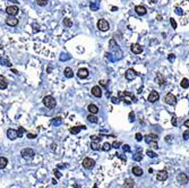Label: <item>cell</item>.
<instances>
[{
  "label": "cell",
  "mask_w": 189,
  "mask_h": 188,
  "mask_svg": "<svg viewBox=\"0 0 189 188\" xmlns=\"http://www.w3.org/2000/svg\"><path fill=\"white\" fill-rule=\"evenodd\" d=\"M118 99L124 101L126 104H130L131 102H136V96L130 92H119L118 93Z\"/></svg>",
  "instance_id": "obj_1"
},
{
  "label": "cell",
  "mask_w": 189,
  "mask_h": 188,
  "mask_svg": "<svg viewBox=\"0 0 189 188\" xmlns=\"http://www.w3.org/2000/svg\"><path fill=\"white\" fill-rule=\"evenodd\" d=\"M43 104L49 109H53L57 106V101L52 95H47L43 98Z\"/></svg>",
  "instance_id": "obj_2"
},
{
  "label": "cell",
  "mask_w": 189,
  "mask_h": 188,
  "mask_svg": "<svg viewBox=\"0 0 189 188\" xmlns=\"http://www.w3.org/2000/svg\"><path fill=\"white\" fill-rule=\"evenodd\" d=\"M21 155L25 159V160H32V159L34 158L35 152L32 150V149L27 147V149H23V150L21 151Z\"/></svg>",
  "instance_id": "obj_3"
},
{
  "label": "cell",
  "mask_w": 189,
  "mask_h": 188,
  "mask_svg": "<svg viewBox=\"0 0 189 188\" xmlns=\"http://www.w3.org/2000/svg\"><path fill=\"white\" fill-rule=\"evenodd\" d=\"M83 167L85 168L86 170H92L93 168H94L95 166V161L93 160V159L91 158H85L84 160H83Z\"/></svg>",
  "instance_id": "obj_4"
},
{
  "label": "cell",
  "mask_w": 189,
  "mask_h": 188,
  "mask_svg": "<svg viewBox=\"0 0 189 188\" xmlns=\"http://www.w3.org/2000/svg\"><path fill=\"white\" fill-rule=\"evenodd\" d=\"M125 77L127 81H133L135 79L136 77H137V73H136V70L133 68H129L126 70V74H125Z\"/></svg>",
  "instance_id": "obj_5"
},
{
  "label": "cell",
  "mask_w": 189,
  "mask_h": 188,
  "mask_svg": "<svg viewBox=\"0 0 189 188\" xmlns=\"http://www.w3.org/2000/svg\"><path fill=\"white\" fill-rule=\"evenodd\" d=\"M164 101H165V103L169 104V106H174L177 103V98L172 93H168L164 96Z\"/></svg>",
  "instance_id": "obj_6"
},
{
  "label": "cell",
  "mask_w": 189,
  "mask_h": 188,
  "mask_svg": "<svg viewBox=\"0 0 189 188\" xmlns=\"http://www.w3.org/2000/svg\"><path fill=\"white\" fill-rule=\"evenodd\" d=\"M177 181L180 185H187V183H188V177H187L186 173L180 172V173L177 175Z\"/></svg>",
  "instance_id": "obj_7"
},
{
  "label": "cell",
  "mask_w": 189,
  "mask_h": 188,
  "mask_svg": "<svg viewBox=\"0 0 189 188\" xmlns=\"http://www.w3.org/2000/svg\"><path fill=\"white\" fill-rule=\"evenodd\" d=\"M109 23H108L105 19H100L99 22H98V29H99L100 31H102V32H105V31L109 30Z\"/></svg>",
  "instance_id": "obj_8"
},
{
  "label": "cell",
  "mask_w": 189,
  "mask_h": 188,
  "mask_svg": "<svg viewBox=\"0 0 189 188\" xmlns=\"http://www.w3.org/2000/svg\"><path fill=\"white\" fill-rule=\"evenodd\" d=\"M156 179L159 181H165L168 179V171L163 169V170H160L158 173H156Z\"/></svg>",
  "instance_id": "obj_9"
},
{
  "label": "cell",
  "mask_w": 189,
  "mask_h": 188,
  "mask_svg": "<svg viewBox=\"0 0 189 188\" xmlns=\"http://www.w3.org/2000/svg\"><path fill=\"white\" fill-rule=\"evenodd\" d=\"M19 12V9H18L17 6H9L6 8V13L8 14L9 16H16Z\"/></svg>",
  "instance_id": "obj_10"
},
{
  "label": "cell",
  "mask_w": 189,
  "mask_h": 188,
  "mask_svg": "<svg viewBox=\"0 0 189 188\" xmlns=\"http://www.w3.org/2000/svg\"><path fill=\"white\" fill-rule=\"evenodd\" d=\"M91 93H92V95L95 96V98H101V96H102V89H101L99 85H95L92 87Z\"/></svg>",
  "instance_id": "obj_11"
},
{
  "label": "cell",
  "mask_w": 189,
  "mask_h": 188,
  "mask_svg": "<svg viewBox=\"0 0 189 188\" xmlns=\"http://www.w3.org/2000/svg\"><path fill=\"white\" fill-rule=\"evenodd\" d=\"M130 50H131V52L135 53V55H139V53L143 52V47H141L137 43H133V44L130 45Z\"/></svg>",
  "instance_id": "obj_12"
},
{
  "label": "cell",
  "mask_w": 189,
  "mask_h": 188,
  "mask_svg": "<svg viewBox=\"0 0 189 188\" xmlns=\"http://www.w3.org/2000/svg\"><path fill=\"white\" fill-rule=\"evenodd\" d=\"M159 99H160V94H159V92H156V91H152L150 93V95H148V101H150L151 103L156 102Z\"/></svg>",
  "instance_id": "obj_13"
},
{
  "label": "cell",
  "mask_w": 189,
  "mask_h": 188,
  "mask_svg": "<svg viewBox=\"0 0 189 188\" xmlns=\"http://www.w3.org/2000/svg\"><path fill=\"white\" fill-rule=\"evenodd\" d=\"M7 137H8L10 141H14V139L18 138L17 130H16V129H8V130H7Z\"/></svg>",
  "instance_id": "obj_14"
},
{
  "label": "cell",
  "mask_w": 189,
  "mask_h": 188,
  "mask_svg": "<svg viewBox=\"0 0 189 188\" xmlns=\"http://www.w3.org/2000/svg\"><path fill=\"white\" fill-rule=\"evenodd\" d=\"M6 24L9 26H16L18 24V19L15 16H9L7 17V19H6Z\"/></svg>",
  "instance_id": "obj_15"
},
{
  "label": "cell",
  "mask_w": 189,
  "mask_h": 188,
  "mask_svg": "<svg viewBox=\"0 0 189 188\" xmlns=\"http://www.w3.org/2000/svg\"><path fill=\"white\" fill-rule=\"evenodd\" d=\"M77 76L79 77V78H82V79L87 78V77H88V70L86 68H81L77 72Z\"/></svg>",
  "instance_id": "obj_16"
},
{
  "label": "cell",
  "mask_w": 189,
  "mask_h": 188,
  "mask_svg": "<svg viewBox=\"0 0 189 188\" xmlns=\"http://www.w3.org/2000/svg\"><path fill=\"white\" fill-rule=\"evenodd\" d=\"M135 12L139 15V16H143V15H145L147 13V9L144 7V6H136L135 7Z\"/></svg>",
  "instance_id": "obj_17"
},
{
  "label": "cell",
  "mask_w": 189,
  "mask_h": 188,
  "mask_svg": "<svg viewBox=\"0 0 189 188\" xmlns=\"http://www.w3.org/2000/svg\"><path fill=\"white\" fill-rule=\"evenodd\" d=\"M8 86V82L6 79V77L0 75V90H6Z\"/></svg>",
  "instance_id": "obj_18"
},
{
  "label": "cell",
  "mask_w": 189,
  "mask_h": 188,
  "mask_svg": "<svg viewBox=\"0 0 189 188\" xmlns=\"http://www.w3.org/2000/svg\"><path fill=\"white\" fill-rule=\"evenodd\" d=\"M82 129H86V126H75V127L69 129V132H70V134H73V135H77Z\"/></svg>",
  "instance_id": "obj_19"
},
{
  "label": "cell",
  "mask_w": 189,
  "mask_h": 188,
  "mask_svg": "<svg viewBox=\"0 0 189 188\" xmlns=\"http://www.w3.org/2000/svg\"><path fill=\"white\" fill-rule=\"evenodd\" d=\"M159 139V136L158 135H155V134H150V135H146L145 136V142L150 144L151 142H154V141H158Z\"/></svg>",
  "instance_id": "obj_20"
},
{
  "label": "cell",
  "mask_w": 189,
  "mask_h": 188,
  "mask_svg": "<svg viewBox=\"0 0 189 188\" xmlns=\"http://www.w3.org/2000/svg\"><path fill=\"white\" fill-rule=\"evenodd\" d=\"M135 186V181L131 178H128V179L125 180V184H124V188H134Z\"/></svg>",
  "instance_id": "obj_21"
},
{
  "label": "cell",
  "mask_w": 189,
  "mask_h": 188,
  "mask_svg": "<svg viewBox=\"0 0 189 188\" xmlns=\"http://www.w3.org/2000/svg\"><path fill=\"white\" fill-rule=\"evenodd\" d=\"M155 81L158 82V84H159V85H161V86L165 84V79H164V77L162 76V75H161L160 73L156 74V78H155Z\"/></svg>",
  "instance_id": "obj_22"
},
{
  "label": "cell",
  "mask_w": 189,
  "mask_h": 188,
  "mask_svg": "<svg viewBox=\"0 0 189 188\" xmlns=\"http://www.w3.org/2000/svg\"><path fill=\"white\" fill-rule=\"evenodd\" d=\"M87 110L90 111V113H93V115H96V113L99 112V108L96 107L95 104H90V106L87 107Z\"/></svg>",
  "instance_id": "obj_23"
},
{
  "label": "cell",
  "mask_w": 189,
  "mask_h": 188,
  "mask_svg": "<svg viewBox=\"0 0 189 188\" xmlns=\"http://www.w3.org/2000/svg\"><path fill=\"white\" fill-rule=\"evenodd\" d=\"M131 171H133V173L136 176V177H141V176L143 175V170L139 167H134L133 169H131Z\"/></svg>",
  "instance_id": "obj_24"
},
{
  "label": "cell",
  "mask_w": 189,
  "mask_h": 188,
  "mask_svg": "<svg viewBox=\"0 0 189 188\" xmlns=\"http://www.w3.org/2000/svg\"><path fill=\"white\" fill-rule=\"evenodd\" d=\"M65 76L67 77V78H71V77L74 76V72L73 69L70 68V67H67V68L65 69Z\"/></svg>",
  "instance_id": "obj_25"
},
{
  "label": "cell",
  "mask_w": 189,
  "mask_h": 188,
  "mask_svg": "<svg viewBox=\"0 0 189 188\" xmlns=\"http://www.w3.org/2000/svg\"><path fill=\"white\" fill-rule=\"evenodd\" d=\"M8 164V160L4 156H0V169H5Z\"/></svg>",
  "instance_id": "obj_26"
},
{
  "label": "cell",
  "mask_w": 189,
  "mask_h": 188,
  "mask_svg": "<svg viewBox=\"0 0 189 188\" xmlns=\"http://www.w3.org/2000/svg\"><path fill=\"white\" fill-rule=\"evenodd\" d=\"M87 120L90 121V123H93V124H96L98 123V117L93 113H90V115L87 116Z\"/></svg>",
  "instance_id": "obj_27"
},
{
  "label": "cell",
  "mask_w": 189,
  "mask_h": 188,
  "mask_svg": "<svg viewBox=\"0 0 189 188\" xmlns=\"http://www.w3.org/2000/svg\"><path fill=\"white\" fill-rule=\"evenodd\" d=\"M91 149L94 151H99L100 149H102V147L100 146V142H92V143H91Z\"/></svg>",
  "instance_id": "obj_28"
},
{
  "label": "cell",
  "mask_w": 189,
  "mask_h": 188,
  "mask_svg": "<svg viewBox=\"0 0 189 188\" xmlns=\"http://www.w3.org/2000/svg\"><path fill=\"white\" fill-rule=\"evenodd\" d=\"M51 124L53 125V126H60V125L62 124V118H61V117H57V118H55V119L52 120Z\"/></svg>",
  "instance_id": "obj_29"
},
{
  "label": "cell",
  "mask_w": 189,
  "mask_h": 188,
  "mask_svg": "<svg viewBox=\"0 0 189 188\" xmlns=\"http://www.w3.org/2000/svg\"><path fill=\"white\" fill-rule=\"evenodd\" d=\"M0 65H4V66H8V67H10V66H12V64H10V61L6 59L5 57H2V58H0Z\"/></svg>",
  "instance_id": "obj_30"
},
{
  "label": "cell",
  "mask_w": 189,
  "mask_h": 188,
  "mask_svg": "<svg viewBox=\"0 0 189 188\" xmlns=\"http://www.w3.org/2000/svg\"><path fill=\"white\" fill-rule=\"evenodd\" d=\"M180 85L182 89H188V86H189V81L187 79V78H184L182 81H181L180 83Z\"/></svg>",
  "instance_id": "obj_31"
},
{
  "label": "cell",
  "mask_w": 189,
  "mask_h": 188,
  "mask_svg": "<svg viewBox=\"0 0 189 188\" xmlns=\"http://www.w3.org/2000/svg\"><path fill=\"white\" fill-rule=\"evenodd\" d=\"M64 26H66V27H71V26H73V22H71V19H69V18H65L64 19Z\"/></svg>",
  "instance_id": "obj_32"
},
{
  "label": "cell",
  "mask_w": 189,
  "mask_h": 188,
  "mask_svg": "<svg viewBox=\"0 0 189 188\" xmlns=\"http://www.w3.org/2000/svg\"><path fill=\"white\" fill-rule=\"evenodd\" d=\"M36 1V4L41 6V7H44V6H47L49 4V0H35Z\"/></svg>",
  "instance_id": "obj_33"
},
{
  "label": "cell",
  "mask_w": 189,
  "mask_h": 188,
  "mask_svg": "<svg viewBox=\"0 0 189 188\" xmlns=\"http://www.w3.org/2000/svg\"><path fill=\"white\" fill-rule=\"evenodd\" d=\"M111 147H112V145L110 143H104L103 146H102V150L105 151V152H109V151L111 150Z\"/></svg>",
  "instance_id": "obj_34"
},
{
  "label": "cell",
  "mask_w": 189,
  "mask_h": 188,
  "mask_svg": "<svg viewBox=\"0 0 189 188\" xmlns=\"http://www.w3.org/2000/svg\"><path fill=\"white\" fill-rule=\"evenodd\" d=\"M24 133H26V130L23 127H18L17 129V134H18V138H21V137H23V134Z\"/></svg>",
  "instance_id": "obj_35"
},
{
  "label": "cell",
  "mask_w": 189,
  "mask_h": 188,
  "mask_svg": "<svg viewBox=\"0 0 189 188\" xmlns=\"http://www.w3.org/2000/svg\"><path fill=\"white\" fill-rule=\"evenodd\" d=\"M142 159H143V155H142L141 152H138L137 154H135V155H134V160H135V161H141Z\"/></svg>",
  "instance_id": "obj_36"
},
{
  "label": "cell",
  "mask_w": 189,
  "mask_h": 188,
  "mask_svg": "<svg viewBox=\"0 0 189 188\" xmlns=\"http://www.w3.org/2000/svg\"><path fill=\"white\" fill-rule=\"evenodd\" d=\"M146 154L148 155V156H150V158H156V156H158V154L155 153V152H153V151H151V150L147 151Z\"/></svg>",
  "instance_id": "obj_37"
},
{
  "label": "cell",
  "mask_w": 189,
  "mask_h": 188,
  "mask_svg": "<svg viewBox=\"0 0 189 188\" xmlns=\"http://www.w3.org/2000/svg\"><path fill=\"white\" fill-rule=\"evenodd\" d=\"M53 173H55V176H56L57 179H60V178H61V173H60V171L58 170V168L53 170Z\"/></svg>",
  "instance_id": "obj_38"
},
{
  "label": "cell",
  "mask_w": 189,
  "mask_h": 188,
  "mask_svg": "<svg viewBox=\"0 0 189 188\" xmlns=\"http://www.w3.org/2000/svg\"><path fill=\"white\" fill-rule=\"evenodd\" d=\"M101 138H102V137L95 136V135H93V136H91V141H92V142H101Z\"/></svg>",
  "instance_id": "obj_39"
},
{
  "label": "cell",
  "mask_w": 189,
  "mask_h": 188,
  "mask_svg": "<svg viewBox=\"0 0 189 188\" xmlns=\"http://www.w3.org/2000/svg\"><path fill=\"white\" fill-rule=\"evenodd\" d=\"M129 121H130V123H134V121H135V113H134V111H131L129 113Z\"/></svg>",
  "instance_id": "obj_40"
},
{
  "label": "cell",
  "mask_w": 189,
  "mask_h": 188,
  "mask_svg": "<svg viewBox=\"0 0 189 188\" xmlns=\"http://www.w3.org/2000/svg\"><path fill=\"white\" fill-rule=\"evenodd\" d=\"M112 145V147H113V149H118V147H120V145H121V143L120 142H113V144H111Z\"/></svg>",
  "instance_id": "obj_41"
},
{
  "label": "cell",
  "mask_w": 189,
  "mask_h": 188,
  "mask_svg": "<svg viewBox=\"0 0 189 188\" xmlns=\"http://www.w3.org/2000/svg\"><path fill=\"white\" fill-rule=\"evenodd\" d=\"M170 24H171L172 29H174V30H176V29H177V22L174 21L173 18H171V19H170Z\"/></svg>",
  "instance_id": "obj_42"
},
{
  "label": "cell",
  "mask_w": 189,
  "mask_h": 188,
  "mask_svg": "<svg viewBox=\"0 0 189 188\" xmlns=\"http://www.w3.org/2000/svg\"><path fill=\"white\" fill-rule=\"evenodd\" d=\"M135 138H136V141H138V142H141L143 139V136H142V134L141 133H137L136 135H135Z\"/></svg>",
  "instance_id": "obj_43"
},
{
  "label": "cell",
  "mask_w": 189,
  "mask_h": 188,
  "mask_svg": "<svg viewBox=\"0 0 189 188\" xmlns=\"http://www.w3.org/2000/svg\"><path fill=\"white\" fill-rule=\"evenodd\" d=\"M150 144H151V146H152L153 149H155V150H158V149H159V145H158V143H156V141H154V142H151Z\"/></svg>",
  "instance_id": "obj_44"
},
{
  "label": "cell",
  "mask_w": 189,
  "mask_h": 188,
  "mask_svg": "<svg viewBox=\"0 0 189 188\" xmlns=\"http://www.w3.org/2000/svg\"><path fill=\"white\" fill-rule=\"evenodd\" d=\"M182 137H184V139H189V129H187L185 133H184V135H182Z\"/></svg>",
  "instance_id": "obj_45"
},
{
  "label": "cell",
  "mask_w": 189,
  "mask_h": 188,
  "mask_svg": "<svg viewBox=\"0 0 189 188\" xmlns=\"http://www.w3.org/2000/svg\"><path fill=\"white\" fill-rule=\"evenodd\" d=\"M27 138H30V139L36 138V134H33V133H27Z\"/></svg>",
  "instance_id": "obj_46"
},
{
  "label": "cell",
  "mask_w": 189,
  "mask_h": 188,
  "mask_svg": "<svg viewBox=\"0 0 189 188\" xmlns=\"http://www.w3.org/2000/svg\"><path fill=\"white\" fill-rule=\"evenodd\" d=\"M174 59H176V56H174L173 53H171V55H169V56H168V60L170 61V62L174 61Z\"/></svg>",
  "instance_id": "obj_47"
},
{
  "label": "cell",
  "mask_w": 189,
  "mask_h": 188,
  "mask_svg": "<svg viewBox=\"0 0 189 188\" xmlns=\"http://www.w3.org/2000/svg\"><path fill=\"white\" fill-rule=\"evenodd\" d=\"M122 150L125 152H130V146L128 144H125V145H122Z\"/></svg>",
  "instance_id": "obj_48"
},
{
  "label": "cell",
  "mask_w": 189,
  "mask_h": 188,
  "mask_svg": "<svg viewBox=\"0 0 189 188\" xmlns=\"http://www.w3.org/2000/svg\"><path fill=\"white\" fill-rule=\"evenodd\" d=\"M176 14L177 15H182L184 12H182V9L179 8V7H176Z\"/></svg>",
  "instance_id": "obj_49"
},
{
  "label": "cell",
  "mask_w": 189,
  "mask_h": 188,
  "mask_svg": "<svg viewBox=\"0 0 189 188\" xmlns=\"http://www.w3.org/2000/svg\"><path fill=\"white\" fill-rule=\"evenodd\" d=\"M91 9H92V10H98V5L95 4V2H93V4H91Z\"/></svg>",
  "instance_id": "obj_50"
},
{
  "label": "cell",
  "mask_w": 189,
  "mask_h": 188,
  "mask_svg": "<svg viewBox=\"0 0 189 188\" xmlns=\"http://www.w3.org/2000/svg\"><path fill=\"white\" fill-rule=\"evenodd\" d=\"M111 101H112V103H114V104H117V103L120 102V100H119L118 98H114V96H113V98L111 99Z\"/></svg>",
  "instance_id": "obj_51"
},
{
  "label": "cell",
  "mask_w": 189,
  "mask_h": 188,
  "mask_svg": "<svg viewBox=\"0 0 189 188\" xmlns=\"http://www.w3.org/2000/svg\"><path fill=\"white\" fill-rule=\"evenodd\" d=\"M171 123H172V125H173V126H177V118L176 117H172V119H171Z\"/></svg>",
  "instance_id": "obj_52"
},
{
  "label": "cell",
  "mask_w": 189,
  "mask_h": 188,
  "mask_svg": "<svg viewBox=\"0 0 189 188\" xmlns=\"http://www.w3.org/2000/svg\"><path fill=\"white\" fill-rule=\"evenodd\" d=\"M99 83H100V84H101V85H102V86H104V87L107 86V81H100Z\"/></svg>",
  "instance_id": "obj_53"
},
{
  "label": "cell",
  "mask_w": 189,
  "mask_h": 188,
  "mask_svg": "<svg viewBox=\"0 0 189 188\" xmlns=\"http://www.w3.org/2000/svg\"><path fill=\"white\" fill-rule=\"evenodd\" d=\"M185 126L187 127V128H189V119L186 120V121H185Z\"/></svg>",
  "instance_id": "obj_54"
},
{
  "label": "cell",
  "mask_w": 189,
  "mask_h": 188,
  "mask_svg": "<svg viewBox=\"0 0 189 188\" xmlns=\"http://www.w3.org/2000/svg\"><path fill=\"white\" fill-rule=\"evenodd\" d=\"M52 150H56V147H57V145H56V144H52Z\"/></svg>",
  "instance_id": "obj_55"
},
{
  "label": "cell",
  "mask_w": 189,
  "mask_h": 188,
  "mask_svg": "<svg viewBox=\"0 0 189 188\" xmlns=\"http://www.w3.org/2000/svg\"><path fill=\"white\" fill-rule=\"evenodd\" d=\"M12 72H13V73H15V74H18V72H17V70H16V69H12Z\"/></svg>",
  "instance_id": "obj_56"
},
{
  "label": "cell",
  "mask_w": 189,
  "mask_h": 188,
  "mask_svg": "<svg viewBox=\"0 0 189 188\" xmlns=\"http://www.w3.org/2000/svg\"><path fill=\"white\" fill-rule=\"evenodd\" d=\"M52 184H53V185H56V184H57V180H56V179H53V180H52Z\"/></svg>",
  "instance_id": "obj_57"
},
{
  "label": "cell",
  "mask_w": 189,
  "mask_h": 188,
  "mask_svg": "<svg viewBox=\"0 0 189 188\" xmlns=\"http://www.w3.org/2000/svg\"><path fill=\"white\" fill-rule=\"evenodd\" d=\"M117 9H118V8H117V7H112V12H116Z\"/></svg>",
  "instance_id": "obj_58"
},
{
  "label": "cell",
  "mask_w": 189,
  "mask_h": 188,
  "mask_svg": "<svg viewBox=\"0 0 189 188\" xmlns=\"http://www.w3.org/2000/svg\"><path fill=\"white\" fill-rule=\"evenodd\" d=\"M151 2H152V4H155V2H156V0H151Z\"/></svg>",
  "instance_id": "obj_59"
},
{
  "label": "cell",
  "mask_w": 189,
  "mask_h": 188,
  "mask_svg": "<svg viewBox=\"0 0 189 188\" xmlns=\"http://www.w3.org/2000/svg\"><path fill=\"white\" fill-rule=\"evenodd\" d=\"M93 188H98V184H94V186H93Z\"/></svg>",
  "instance_id": "obj_60"
},
{
  "label": "cell",
  "mask_w": 189,
  "mask_h": 188,
  "mask_svg": "<svg viewBox=\"0 0 189 188\" xmlns=\"http://www.w3.org/2000/svg\"><path fill=\"white\" fill-rule=\"evenodd\" d=\"M10 1H13V2H15V4H16V2H18L17 0H10Z\"/></svg>",
  "instance_id": "obj_61"
}]
</instances>
